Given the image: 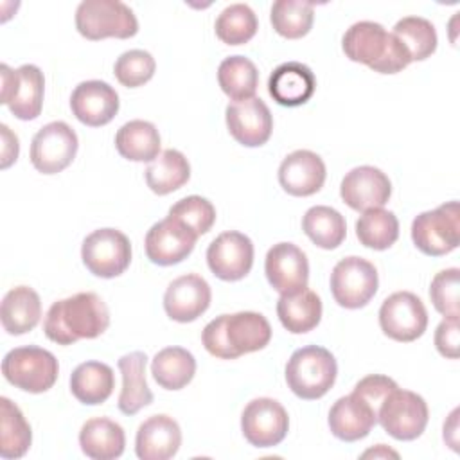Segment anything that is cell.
I'll use <instances>...</instances> for the list:
<instances>
[{
  "mask_svg": "<svg viewBox=\"0 0 460 460\" xmlns=\"http://www.w3.org/2000/svg\"><path fill=\"white\" fill-rule=\"evenodd\" d=\"M110 325V311L104 300L92 291L75 293L54 302L43 322L45 336L58 345H72L77 340L101 336Z\"/></svg>",
  "mask_w": 460,
  "mask_h": 460,
  "instance_id": "cell-1",
  "label": "cell"
},
{
  "mask_svg": "<svg viewBox=\"0 0 460 460\" xmlns=\"http://www.w3.org/2000/svg\"><path fill=\"white\" fill-rule=\"evenodd\" d=\"M271 340L270 322L255 311H239L234 314H219L210 320L201 341L208 354L219 359H235L264 349Z\"/></svg>",
  "mask_w": 460,
  "mask_h": 460,
  "instance_id": "cell-2",
  "label": "cell"
},
{
  "mask_svg": "<svg viewBox=\"0 0 460 460\" xmlns=\"http://www.w3.org/2000/svg\"><path fill=\"white\" fill-rule=\"evenodd\" d=\"M345 56L379 74H397L411 63L404 45L377 22H356L341 40Z\"/></svg>",
  "mask_w": 460,
  "mask_h": 460,
  "instance_id": "cell-3",
  "label": "cell"
},
{
  "mask_svg": "<svg viewBox=\"0 0 460 460\" xmlns=\"http://www.w3.org/2000/svg\"><path fill=\"white\" fill-rule=\"evenodd\" d=\"M338 365L331 350L320 345L296 349L286 365V383L289 390L305 401L323 397L334 385Z\"/></svg>",
  "mask_w": 460,
  "mask_h": 460,
  "instance_id": "cell-4",
  "label": "cell"
},
{
  "mask_svg": "<svg viewBox=\"0 0 460 460\" xmlns=\"http://www.w3.org/2000/svg\"><path fill=\"white\" fill-rule=\"evenodd\" d=\"M4 377L29 394H43L54 386L59 374L56 356L41 347L27 345L9 350L2 359Z\"/></svg>",
  "mask_w": 460,
  "mask_h": 460,
  "instance_id": "cell-5",
  "label": "cell"
},
{
  "mask_svg": "<svg viewBox=\"0 0 460 460\" xmlns=\"http://www.w3.org/2000/svg\"><path fill=\"white\" fill-rule=\"evenodd\" d=\"M77 32L92 41L133 38L138 32L135 13L119 0H84L75 9Z\"/></svg>",
  "mask_w": 460,
  "mask_h": 460,
  "instance_id": "cell-6",
  "label": "cell"
},
{
  "mask_svg": "<svg viewBox=\"0 0 460 460\" xmlns=\"http://www.w3.org/2000/svg\"><path fill=\"white\" fill-rule=\"evenodd\" d=\"M411 241L424 255L440 257L460 243L458 201H447L433 210L420 212L411 223Z\"/></svg>",
  "mask_w": 460,
  "mask_h": 460,
  "instance_id": "cell-7",
  "label": "cell"
},
{
  "mask_svg": "<svg viewBox=\"0 0 460 460\" xmlns=\"http://www.w3.org/2000/svg\"><path fill=\"white\" fill-rule=\"evenodd\" d=\"M429 419L426 401L411 392L394 388L377 410V422L395 440H415L426 429Z\"/></svg>",
  "mask_w": 460,
  "mask_h": 460,
  "instance_id": "cell-8",
  "label": "cell"
},
{
  "mask_svg": "<svg viewBox=\"0 0 460 460\" xmlns=\"http://www.w3.org/2000/svg\"><path fill=\"white\" fill-rule=\"evenodd\" d=\"M81 259L86 270L95 277H119L131 262L129 239L117 228L93 230L83 241Z\"/></svg>",
  "mask_w": 460,
  "mask_h": 460,
  "instance_id": "cell-9",
  "label": "cell"
},
{
  "mask_svg": "<svg viewBox=\"0 0 460 460\" xmlns=\"http://www.w3.org/2000/svg\"><path fill=\"white\" fill-rule=\"evenodd\" d=\"M379 277L376 266L363 257H345L332 268L331 293L345 309L365 307L376 295Z\"/></svg>",
  "mask_w": 460,
  "mask_h": 460,
  "instance_id": "cell-10",
  "label": "cell"
},
{
  "mask_svg": "<svg viewBox=\"0 0 460 460\" xmlns=\"http://www.w3.org/2000/svg\"><path fill=\"white\" fill-rule=\"evenodd\" d=\"M77 147V135L66 122H49L32 137L31 164L38 172L58 174L74 162Z\"/></svg>",
  "mask_w": 460,
  "mask_h": 460,
  "instance_id": "cell-11",
  "label": "cell"
},
{
  "mask_svg": "<svg viewBox=\"0 0 460 460\" xmlns=\"http://www.w3.org/2000/svg\"><path fill=\"white\" fill-rule=\"evenodd\" d=\"M379 325L381 331L395 341H415L428 327V311L417 295L397 291L381 304Z\"/></svg>",
  "mask_w": 460,
  "mask_h": 460,
  "instance_id": "cell-12",
  "label": "cell"
},
{
  "mask_svg": "<svg viewBox=\"0 0 460 460\" xmlns=\"http://www.w3.org/2000/svg\"><path fill=\"white\" fill-rule=\"evenodd\" d=\"M289 429V417L286 408L271 399L259 397L250 401L241 415V431L244 438L255 447L279 446Z\"/></svg>",
  "mask_w": 460,
  "mask_h": 460,
  "instance_id": "cell-13",
  "label": "cell"
},
{
  "mask_svg": "<svg viewBox=\"0 0 460 460\" xmlns=\"http://www.w3.org/2000/svg\"><path fill=\"white\" fill-rule=\"evenodd\" d=\"M207 264L221 280H241L253 266L252 239L237 230L219 234L207 248Z\"/></svg>",
  "mask_w": 460,
  "mask_h": 460,
  "instance_id": "cell-14",
  "label": "cell"
},
{
  "mask_svg": "<svg viewBox=\"0 0 460 460\" xmlns=\"http://www.w3.org/2000/svg\"><path fill=\"white\" fill-rule=\"evenodd\" d=\"M198 235L180 219L167 216L155 223L146 234V255L153 264L172 266L181 262L194 250Z\"/></svg>",
  "mask_w": 460,
  "mask_h": 460,
  "instance_id": "cell-15",
  "label": "cell"
},
{
  "mask_svg": "<svg viewBox=\"0 0 460 460\" xmlns=\"http://www.w3.org/2000/svg\"><path fill=\"white\" fill-rule=\"evenodd\" d=\"M225 119L228 133L246 147L266 144L273 131L271 111L259 97L232 101L225 110Z\"/></svg>",
  "mask_w": 460,
  "mask_h": 460,
  "instance_id": "cell-16",
  "label": "cell"
},
{
  "mask_svg": "<svg viewBox=\"0 0 460 460\" xmlns=\"http://www.w3.org/2000/svg\"><path fill=\"white\" fill-rule=\"evenodd\" d=\"M264 271L270 286L280 295H293L307 288L309 262L293 243L273 244L266 253Z\"/></svg>",
  "mask_w": 460,
  "mask_h": 460,
  "instance_id": "cell-17",
  "label": "cell"
},
{
  "mask_svg": "<svg viewBox=\"0 0 460 460\" xmlns=\"http://www.w3.org/2000/svg\"><path fill=\"white\" fill-rule=\"evenodd\" d=\"M392 194L388 176L372 165H359L350 169L340 185V196L352 210H370L383 207Z\"/></svg>",
  "mask_w": 460,
  "mask_h": 460,
  "instance_id": "cell-18",
  "label": "cell"
},
{
  "mask_svg": "<svg viewBox=\"0 0 460 460\" xmlns=\"http://www.w3.org/2000/svg\"><path fill=\"white\" fill-rule=\"evenodd\" d=\"M212 291L208 282L198 273L174 279L164 295V309L174 322L187 323L199 318L210 305Z\"/></svg>",
  "mask_w": 460,
  "mask_h": 460,
  "instance_id": "cell-19",
  "label": "cell"
},
{
  "mask_svg": "<svg viewBox=\"0 0 460 460\" xmlns=\"http://www.w3.org/2000/svg\"><path fill=\"white\" fill-rule=\"evenodd\" d=\"M70 108L79 122L90 128H99L111 122L117 115L119 93L104 81H83L70 95Z\"/></svg>",
  "mask_w": 460,
  "mask_h": 460,
  "instance_id": "cell-20",
  "label": "cell"
},
{
  "mask_svg": "<svg viewBox=\"0 0 460 460\" xmlns=\"http://www.w3.org/2000/svg\"><path fill=\"white\" fill-rule=\"evenodd\" d=\"M327 171L323 160L309 151L296 149L289 153L279 167V183L291 196H311L323 187Z\"/></svg>",
  "mask_w": 460,
  "mask_h": 460,
  "instance_id": "cell-21",
  "label": "cell"
},
{
  "mask_svg": "<svg viewBox=\"0 0 460 460\" xmlns=\"http://www.w3.org/2000/svg\"><path fill=\"white\" fill-rule=\"evenodd\" d=\"M377 422V410L358 394L340 397L329 411L331 433L343 442L365 438Z\"/></svg>",
  "mask_w": 460,
  "mask_h": 460,
  "instance_id": "cell-22",
  "label": "cell"
},
{
  "mask_svg": "<svg viewBox=\"0 0 460 460\" xmlns=\"http://www.w3.org/2000/svg\"><path fill=\"white\" fill-rule=\"evenodd\" d=\"M181 446V429L178 422L165 415H151L137 431L135 453L140 460H169Z\"/></svg>",
  "mask_w": 460,
  "mask_h": 460,
  "instance_id": "cell-23",
  "label": "cell"
},
{
  "mask_svg": "<svg viewBox=\"0 0 460 460\" xmlns=\"http://www.w3.org/2000/svg\"><path fill=\"white\" fill-rule=\"evenodd\" d=\"M316 88V77L313 70L300 61H288L279 65L270 79L268 92L280 106L295 108L305 104Z\"/></svg>",
  "mask_w": 460,
  "mask_h": 460,
  "instance_id": "cell-24",
  "label": "cell"
},
{
  "mask_svg": "<svg viewBox=\"0 0 460 460\" xmlns=\"http://www.w3.org/2000/svg\"><path fill=\"white\" fill-rule=\"evenodd\" d=\"M119 370L122 374V390L119 395V410L124 415H135L144 406L153 402V392L146 379V352L135 350L119 359Z\"/></svg>",
  "mask_w": 460,
  "mask_h": 460,
  "instance_id": "cell-25",
  "label": "cell"
},
{
  "mask_svg": "<svg viewBox=\"0 0 460 460\" xmlns=\"http://www.w3.org/2000/svg\"><path fill=\"white\" fill-rule=\"evenodd\" d=\"M79 446L92 460H115L124 453L126 435L119 422L108 417H95L83 424Z\"/></svg>",
  "mask_w": 460,
  "mask_h": 460,
  "instance_id": "cell-26",
  "label": "cell"
},
{
  "mask_svg": "<svg viewBox=\"0 0 460 460\" xmlns=\"http://www.w3.org/2000/svg\"><path fill=\"white\" fill-rule=\"evenodd\" d=\"M41 318L40 295L29 286H16L5 293L0 305V320L5 332L13 336L32 331Z\"/></svg>",
  "mask_w": 460,
  "mask_h": 460,
  "instance_id": "cell-27",
  "label": "cell"
},
{
  "mask_svg": "<svg viewBox=\"0 0 460 460\" xmlns=\"http://www.w3.org/2000/svg\"><path fill=\"white\" fill-rule=\"evenodd\" d=\"M115 388L113 368L101 361H84L70 376L72 395L88 406L102 404Z\"/></svg>",
  "mask_w": 460,
  "mask_h": 460,
  "instance_id": "cell-28",
  "label": "cell"
},
{
  "mask_svg": "<svg viewBox=\"0 0 460 460\" xmlns=\"http://www.w3.org/2000/svg\"><path fill=\"white\" fill-rule=\"evenodd\" d=\"M277 316L286 331L293 334L309 332L322 320V300L307 288L293 295H280L277 302Z\"/></svg>",
  "mask_w": 460,
  "mask_h": 460,
  "instance_id": "cell-29",
  "label": "cell"
},
{
  "mask_svg": "<svg viewBox=\"0 0 460 460\" xmlns=\"http://www.w3.org/2000/svg\"><path fill=\"white\" fill-rule=\"evenodd\" d=\"M160 146L156 126L140 119L122 124L115 135L119 155L131 162H153L160 155Z\"/></svg>",
  "mask_w": 460,
  "mask_h": 460,
  "instance_id": "cell-30",
  "label": "cell"
},
{
  "mask_svg": "<svg viewBox=\"0 0 460 460\" xmlns=\"http://www.w3.org/2000/svg\"><path fill=\"white\" fill-rule=\"evenodd\" d=\"M144 174L147 187L155 194L165 196L189 181L190 165L185 155L178 149H165L153 162H149Z\"/></svg>",
  "mask_w": 460,
  "mask_h": 460,
  "instance_id": "cell-31",
  "label": "cell"
},
{
  "mask_svg": "<svg viewBox=\"0 0 460 460\" xmlns=\"http://www.w3.org/2000/svg\"><path fill=\"white\" fill-rule=\"evenodd\" d=\"M155 381L165 390H181L196 374V359L183 347H165L151 361Z\"/></svg>",
  "mask_w": 460,
  "mask_h": 460,
  "instance_id": "cell-32",
  "label": "cell"
},
{
  "mask_svg": "<svg viewBox=\"0 0 460 460\" xmlns=\"http://www.w3.org/2000/svg\"><path fill=\"white\" fill-rule=\"evenodd\" d=\"M43 93V72L36 65H22L16 68V88L7 106L16 119L32 120L41 113Z\"/></svg>",
  "mask_w": 460,
  "mask_h": 460,
  "instance_id": "cell-33",
  "label": "cell"
},
{
  "mask_svg": "<svg viewBox=\"0 0 460 460\" xmlns=\"http://www.w3.org/2000/svg\"><path fill=\"white\" fill-rule=\"evenodd\" d=\"M302 230L318 248L323 250L338 248L347 235L345 217L327 205L311 207L302 217Z\"/></svg>",
  "mask_w": 460,
  "mask_h": 460,
  "instance_id": "cell-34",
  "label": "cell"
},
{
  "mask_svg": "<svg viewBox=\"0 0 460 460\" xmlns=\"http://www.w3.org/2000/svg\"><path fill=\"white\" fill-rule=\"evenodd\" d=\"M0 456L20 458L32 442V431L22 410L7 397L0 399Z\"/></svg>",
  "mask_w": 460,
  "mask_h": 460,
  "instance_id": "cell-35",
  "label": "cell"
},
{
  "mask_svg": "<svg viewBox=\"0 0 460 460\" xmlns=\"http://www.w3.org/2000/svg\"><path fill=\"white\" fill-rule=\"evenodd\" d=\"M217 81L221 90L232 101H244L255 97L259 70L252 59L244 56H230L221 61L217 68Z\"/></svg>",
  "mask_w": 460,
  "mask_h": 460,
  "instance_id": "cell-36",
  "label": "cell"
},
{
  "mask_svg": "<svg viewBox=\"0 0 460 460\" xmlns=\"http://www.w3.org/2000/svg\"><path fill=\"white\" fill-rule=\"evenodd\" d=\"M356 235L367 248L386 250L399 237V221L392 210L370 208L356 221Z\"/></svg>",
  "mask_w": 460,
  "mask_h": 460,
  "instance_id": "cell-37",
  "label": "cell"
},
{
  "mask_svg": "<svg viewBox=\"0 0 460 460\" xmlns=\"http://www.w3.org/2000/svg\"><path fill=\"white\" fill-rule=\"evenodd\" d=\"M275 32L288 40H298L305 36L314 20V5L304 0H277L270 13Z\"/></svg>",
  "mask_w": 460,
  "mask_h": 460,
  "instance_id": "cell-38",
  "label": "cell"
},
{
  "mask_svg": "<svg viewBox=\"0 0 460 460\" xmlns=\"http://www.w3.org/2000/svg\"><path fill=\"white\" fill-rule=\"evenodd\" d=\"M392 34L404 45L411 61H424L437 50L435 25L422 16H404L395 25Z\"/></svg>",
  "mask_w": 460,
  "mask_h": 460,
  "instance_id": "cell-39",
  "label": "cell"
},
{
  "mask_svg": "<svg viewBox=\"0 0 460 460\" xmlns=\"http://www.w3.org/2000/svg\"><path fill=\"white\" fill-rule=\"evenodd\" d=\"M216 36L226 45H243L250 41L257 29L259 22L255 13L246 4H232L225 7L216 18Z\"/></svg>",
  "mask_w": 460,
  "mask_h": 460,
  "instance_id": "cell-40",
  "label": "cell"
},
{
  "mask_svg": "<svg viewBox=\"0 0 460 460\" xmlns=\"http://www.w3.org/2000/svg\"><path fill=\"white\" fill-rule=\"evenodd\" d=\"M156 70L155 58L142 49L122 52L113 66L117 81L126 88H138L146 84Z\"/></svg>",
  "mask_w": 460,
  "mask_h": 460,
  "instance_id": "cell-41",
  "label": "cell"
},
{
  "mask_svg": "<svg viewBox=\"0 0 460 460\" xmlns=\"http://www.w3.org/2000/svg\"><path fill=\"white\" fill-rule=\"evenodd\" d=\"M169 216L180 219L199 237L212 228L216 221V208L207 198L187 196L169 208Z\"/></svg>",
  "mask_w": 460,
  "mask_h": 460,
  "instance_id": "cell-42",
  "label": "cell"
},
{
  "mask_svg": "<svg viewBox=\"0 0 460 460\" xmlns=\"http://www.w3.org/2000/svg\"><path fill=\"white\" fill-rule=\"evenodd\" d=\"M460 270L447 268L438 271L429 286V298L433 307L444 316H460Z\"/></svg>",
  "mask_w": 460,
  "mask_h": 460,
  "instance_id": "cell-43",
  "label": "cell"
},
{
  "mask_svg": "<svg viewBox=\"0 0 460 460\" xmlns=\"http://www.w3.org/2000/svg\"><path fill=\"white\" fill-rule=\"evenodd\" d=\"M394 388H397V383L392 377L381 376V374H370V376L363 377L361 381H358L352 392L358 394L359 397H363L367 402H370L376 410H379L383 399Z\"/></svg>",
  "mask_w": 460,
  "mask_h": 460,
  "instance_id": "cell-44",
  "label": "cell"
},
{
  "mask_svg": "<svg viewBox=\"0 0 460 460\" xmlns=\"http://www.w3.org/2000/svg\"><path fill=\"white\" fill-rule=\"evenodd\" d=\"M458 343H460V329L458 316H444L435 331V347L440 356L456 359L458 358Z\"/></svg>",
  "mask_w": 460,
  "mask_h": 460,
  "instance_id": "cell-45",
  "label": "cell"
},
{
  "mask_svg": "<svg viewBox=\"0 0 460 460\" xmlns=\"http://www.w3.org/2000/svg\"><path fill=\"white\" fill-rule=\"evenodd\" d=\"M0 131H2V169H7L13 162H16L20 144H18V137L5 124L0 126Z\"/></svg>",
  "mask_w": 460,
  "mask_h": 460,
  "instance_id": "cell-46",
  "label": "cell"
},
{
  "mask_svg": "<svg viewBox=\"0 0 460 460\" xmlns=\"http://www.w3.org/2000/svg\"><path fill=\"white\" fill-rule=\"evenodd\" d=\"M2 72V104H9L16 88V70L9 68L5 63L0 66Z\"/></svg>",
  "mask_w": 460,
  "mask_h": 460,
  "instance_id": "cell-47",
  "label": "cell"
},
{
  "mask_svg": "<svg viewBox=\"0 0 460 460\" xmlns=\"http://www.w3.org/2000/svg\"><path fill=\"white\" fill-rule=\"evenodd\" d=\"M458 408H455L447 419V422H444V440L449 444L451 449L458 451Z\"/></svg>",
  "mask_w": 460,
  "mask_h": 460,
  "instance_id": "cell-48",
  "label": "cell"
},
{
  "mask_svg": "<svg viewBox=\"0 0 460 460\" xmlns=\"http://www.w3.org/2000/svg\"><path fill=\"white\" fill-rule=\"evenodd\" d=\"M363 456H397V453L392 451V449H386L383 444H379L376 449L365 451Z\"/></svg>",
  "mask_w": 460,
  "mask_h": 460,
  "instance_id": "cell-49",
  "label": "cell"
}]
</instances>
